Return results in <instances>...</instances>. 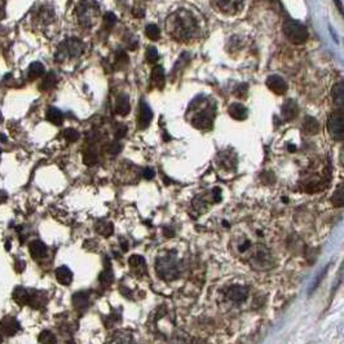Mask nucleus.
<instances>
[{"mask_svg": "<svg viewBox=\"0 0 344 344\" xmlns=\"http://www.w3.org/2000/svg\"><path fill=\"white\" fill-rule=\"evenodd\" d=\"M167 29L177 40H189L197 30V21L185 9H180L167 19Z\"/></svg>", "mask_w": 344, "mask_h": 344, "instance_id": "obj_1", "label": "nucleus"}, {"mask_svg": "<svg viewBox=\"0 0 344 344\" xmlns=\"http://www.w3.org/2000/svg\"><path fill=\"white\" fill-rule=\"evenodd\" d=\"M155 270L163 281L177 280L181 273L180 262L175 258V255H166L158 258L155 263Z\"/></svg>", "mask_w": 344, "mask_h": 344, "instance_id": "obj_2", "label": "nucleus"}, {"mask_svg": "<svg viewBox=\"0 0 344 344\" xmlns=\"http://www.w3.org/2000/svg\"><path fill=\"white\" fill-rule=\"evenodd\" d=\"M250 263L255 269H269L273 267V258L270 251L264 245H255L251 250Z\"/></svg>", "mask_w": 344, "mask_h": 344, "instance_id": "obj_3", "label": "nucleus"}, {"mask_svg": "<svg viewBox=\"0 0 344 344\" xmlns=\"http://www.w3.org/2000/svg\"><path fill=\"white\" fill-rule=\"evenodd\" d=\"M83 49H84V45L79 39H68L64 43H61L55 58L58 62H62L69 58H75L82 55Z\"/></svg>", "mask_w": 344, "mask_h": 344, "instance_id": "obj_4", "label": "nucleus"}, {"mask_svg": "<svg viewBox=\"0 0 344 344\" xmlns=\"http://www.w3.org/2000/svg\"><path fill=\"white\" fill-rule=\"evenodd\" d=\"M78 19L83 27H91L95 23V19L98 16V7L96 5L94 0H83L79 4L78 9Z\"/></svg>", "mask_w": 344, "mask_h": 344, "instance_id": "obj_5", "label": "nucleus"}, {"mask_svg": "<svg viewBox=\"0 0 344 344\" xmlns=\"http://www.w3.org/2000/svg\"><path fill=\"white\" fill-rule=\"evenodd\" d=\"M284 33L287 39L294 44H303L308 39L307 29L298 21L287 19L284 25Z\"/></svg>", "mask_w": 344, "mask_h": 344, "instance_id": "obj_6", "label": "nucleus"}, {"mask_svg": "<svg viewBox=\"0 0 344 344\" xmlns=\"http://www.w3.org/2000/svg\"><path fill=\"white\" fill-rule=\"evenodd\" d=\"M327 130H329L330 136L334 140L342 141L344 136V115L343 110H338V112L333 113L330 115L329 120H327Z\"/></svg>", "mask_w": 344, "mask_h": 344, "instance_id": "obj_7", "label": "nucleus"}, {"mask_svg": "<svg viewBox=\"0 0 344 344\" xmlns=\"http://www.w3.org/2000/svg\"><path fill=\"white\" fill-rule=\"evenodd\" d=\"M212 120H213V113L212 110H203L199 114L191 119V123L194 126L195 128L198 130H209V128L212 127Z\"/></svg>", "mask_w": 344, "mask_h": 344, "instance_id": "obj_8", "label": "nucleus"}, {"mask_svg": "<svg viewBox=\"0 0 344 344\" xmlns=\"http://www.w3.org/2000/svg\"><path fill=\"white\" fill-rule=\"evenodd\" d=\"M19 329H21V325H19V322L15 317L7 316V317H4L0 321V331L8 335V337L16 335L19 331Z\"/></svg>", "mask_w": 344, "mask_h": 344, "instance_id": "obj_9", "label": "nucleus"}, {"mask_svg": "<svg viewBox=\"0 0 344 344\" xmlns=\"http://www.w3.org/2000/svg\"><path fill=\"white\" fill-rule=\"evenodd\" d=\"M227 298L233 303H243L248 298V290L245 286L241 285H234L228 288L227 291Z\"/></svg>", "mask_w": 344, "mask_h": 344, "instance_id": "obj_10", "label": "nucleus"}, {"mask_svg": "<svg viewBox=\"0 0 344 344\" xmlns=\"http://www.w3.org/2000/svg\"><path fill=\"white\" fill-rule=\"evenodd\" d=\"M267 87L276 95H284L287 91V84L280 75H270L267 79Z\"/></svg>", "mask_w": 344, "mask_h": 344, "instance_id": "obj_11", "label": "nucleus"}, {"mask_svg": "<svg viewBox=\"0 0 344 344\" xmlns=\"http://www.w3.org/2000/svg\"><path fill=\"white\" fill-rule=\"evenodd\" d=\"M152 119H153L152 109L149 108V105L146 104L145 101H141L140 102V113H138V128L140 130H145L146 127H149Z\"/></svg>", "mask_w": 344, "mask_h": 344, "instance_id": "obj_12", "label": "nucleus"}, {"mask_svg": "<svg viewBox=\"0 0 344 344\" xmlns=\"http://www.w3.org/2000/svg\"><path fill=\"white\" fill-rule=\"evenodd\" d=\"M29 251H30V255L34 259H41L44 258L45 254H47V246L40 240H34L31 241L30 245H29Z\"/></svg>", "mask_w": 344, "mask_h": 344, "instance_id": "obj_13", "label": "nucleus"}, {"mask_svg": "<svg viewBox=\"0 0 344 344\" xmlns=\"http://www.w3.org/2000/svg\"><path fill=\"white\" fill-rule=\"evenodd\" d=\"M298 115V105L292 100H287L282 106V118L286 122H290Z\"/></svg>", "mask_w": 344, "mask_h": 344, "instance_id": "obj_14", "label": "nucleus"}, {"mask_svg": "<svg viewBox=\"0 0 344 344\" xmlns=\"http://www.w3.org/2000/svg\"><path fill=\"white\" fill-rule=\"evenodd\" d=\"M229 115L236 120H245L247 118V109L240 102H234L229 106Z\"/></svg>", "mask_w": 344, "mask_h": 344, "instance_id": "obj_15", "label": "nucleus"}, {"mask_svg": "<svg viewBox=\"0 0 344 344\" xmlns=\"http://www.w3.org/2000/svg\"><path fill=\"white\" fill-rule=\"evenodd\" d=\"M12 296H13V300L16 303L19 304V306H23V304H27L30 302V291L25 287H21V286H17L13 290Z\"/></svg>", "mask_w": 344, "mask_h": 344, "instance_id": "obj_16", "label": "nucleus"}, {"mask_svg": "<svg viewBox=\"0 0 344 344\" xmlns=\"http://www.w3.org/2000/svg\"><path fill=\"white\" fill-rule=\"evenodd\" d=\"M90 303V294L87 291H79L73 295V304L76 309H86Z\"/></svg>", "mask_w": 344, "mask_h": 344, "instance_id": "obj_17", "label": "nucleus"}, {"mask_svg": "<svg viewBox=\"0 0 344 344\" xmlns=\"http://www.w3.org/2000/svg\"><path fill=\"white\" fill-rule=\"evenodd\" d=\"M56 278L61 285L69 286L73 282V272L69 269L68 267H60L56 269Z\"/></svg>", "mask_w": 344, "mask_h": 344, "instance_id": "obj_18", "label": "nucleus"}, {"mask_svg": "<svg viewBox=\"0 0 344 344\" xmlns=\"http://www.w3.org/2000/svg\"><path fill=\"white\" fill-rule=\"evenodd\" d=\"M165 70L162 66H155L152 71V83L154 87H157L159 90H162L165 87Z\"/></svg>", "mask_w": 344, "mask_h": 344, "instance_id": "obj_19", "label": "nucleus"}, {"mask_svg": "<svg viewBox=\"0 0 344 344\" xmlns=\"http://www.w3.org/2000/svg\"><path fill=\"white\" fill-rule=\"evenodd\" d=\"M333 100L334 104L337 105L338 108L343 110L344 105V84L343 82H338L333 88Z\"/></svg>", "mask_w": 344, "mask_h": 344, "instance_id": "obj_20", "label": "nucleus"}, {"mask_svg": "<svg viewBox=\"0 0 344 344\" xmlns=\"http://www.w3.org/2000/svg\"><path fill=\"white\" fill-rule=\"evenodd\" d=\"M130 98L126 95H120L119 97L116 98V105H115V110L119 115H127L130 113Z\"/></svg>", "mask_w": 344, "mask_h": 344, "instance_id": "obj_21", "label": "nucleus"}, {"mask_svg": "<svg viewBox=\"0 0 344 344\" xmlns=\"http://www.w3.org/2000/svg\"><path fill=\"white\" fill-rule=\"evenodd\" d=\"M57 84V76L53 71H49L47 74L44 75V78L41 80L40 83V91H51L53 90Z\"/></svg>", "mask_w": 344, "mask_h": 344, "instance_id": "obj_22", "label": "nucleus"}, {"mask_svg": "<svg viewBox=\"0 0 344 344\" xmlns=\"http://www.w3.org/2000/svg\"><path fill=\"white\" fill-rule=\"evenodd\" d=\"M303 131L307 135H316L320 131V124H318V122L314 119L313 116H306L303 124Z\"/></svg>", "mask_w": 344, "mask_h": 344, "instance_id": "obj_23", "label": "nucleus"}, {"mask_svg": "<svg viewBox=\"0 0 344 344\" xmlns=\"http://www.w3.org/2000/svg\"><path fill=\"white\" fill-rule=\"evenodd\" d=\"M41 75H44V66L40 62H33L27 69V76L30 80L39 79Z\"/></svg>", "mask_w": 344, "mask_h": 344, "instance_id": "obj_24", "label": "nucleus"}, {"mask_svg": "<svg viewBox=\"0 0 344 344\" xmlns=\"http://www.w3.org/2000/svg\"><path fill=\"white\" fill-rule=\"evenodd\" d=\"M47 119L55 126H61L64 122V114L56 108H49L47 112Z\"/></svg>", "mask_w": 344, "mask_h": 344, "instance_id": "obj_25", "label": "nucleus"}, {"mask_svg": "<svg viewBox=\"0 0 344 344\" xmlns=\"http://www.w3.org/2000/svg\"><path fill=\"white\" fill-rule=\"evenodd\" d=\"M128 263H130V266H131L137 273L138 272L145 273L146 266H145V260H144L142 256H140V255H132L131 258L128 259Z\"/></svg>", "mask_w": 344, "mask_h": 344, "instance_id": "obj_26", "label": "nucleus"}, {"mask_svg": "<svg viewBox=\"0 0 344 344\" xmlns=\"http://www.w3.org/2000/svg\"><path fill=\"white\" fill-rule=\"evenodd\" d=\"M96 230H97L101 236L109 237L112 236L113 232H114V227H113V224L110 221L100 220L97 224H96Z\"/></svg>", "mask_w": 344, "mask_h": 344, "instance_id": "obj_27", "label": "nucleus"}, {"mask_svg": "<svg viewBox=\"0 0 344 344\" xmlns=\"http://www.w3.org/2000/svg\"><path fill=\"white\" fill-rule=\"evenodd\" d=\"M98 157H97V152L94 149V148H90L84 152V155H83V162L86 163L87 166H94L96 165Z\"/></svg>", "mask_w": 344, "mask_h": 344, "instance_id": "obj_28", "label": "nucleus"}, {"mask_svg": "<svg viewBox=\"0 0 344 344\" xmlns=\"http://www.w3.org/2000/svg\"><path fill=\"white\" fill-rule=\"evenodd\" d=\"M145 35L149 38L150 40H158L159 37H161V31H159V27L154 23H150L148 26L145 27Z\"/></svg>", "mask_w": 344, "mask_h": 344, "instance_id": "obj_29", "label": "nucleus"}, {"mask_svg": "<svg viewBox=\"0 0 344 344\" xmlns=\"http://www.w3.org/2000/svg\"><path fill=\"white\" fill-rule=\"evenodd\" d=\"M39 342H40V344H56L57 339L56 335L52 331L44 330V331H41L39 334Z\"/></svg>", "mask_w": 344, "mask_h": 344, "instance_id": "obj_30", "label": "nucleus"}, {"mask_svg": "<svg viewBox=\"0 0 344 344\" xmlns=\"http://www.w3.org/2000/svg\"><path fill=\"white\" fill-rule=\"evenodd\" d=\"M213 3L223 11H232V8L236 9L237 5H238L237 0H213Z\"/></svg>", "mask_w": 344, "mask_h": 344, "instance_id": "obj_31", "label": "nucleus"}, {"mask_svg": "<svg viewBox=\"0 0 344 344\" xmlns=\"http://www.w3.org/2000/svg\"><path fill=\"white\" fill-rule=\"evenodd\" d=\"M114 344H135L130 333H116L114 337Z\"/></svg>", "mask_w": 344, "mask_h": 344, "instance_id": "obj_32", "label": "nucleus"}, {"mask_svg": "<svg viewBox=\"0 0 344 344\" xmlns=\"http://www.w3.org/2000/svg\"><path fill=\"white\" fill-rule=\"evenodd\" d=\"M333 203L335 205V207H342L344 205V191H343V184H341L338 189L335 191L333 195Z\"/></svg>", "mask_w": 344, "mask_h": 344, "instance_id": "obj_33", "label": "nucleus"}, {"mask_svg": "<svg viewBox=\"0 0 344 344\" xmlns=\"http://www.w3.org/2000/svg\"><path fill=\"white\" fill-rule=\"evenodd\" d=\"M109 268H106V269H104V272H102L101 274H100V282H101L102 285H110L113 282V280H114V274H113V270H112V267H110V264H108Z\"/></svg>", "mask_w": 344, "mask_h": 344, "instance_id": "obj_34", "label": "nucleus"}, {"mask_svg": "<svg viewBox=\"0 0 344 344\" xmlns=\"http://www.w3.org/2000/svg\"><path fill=\"white\" fill-rule=\"evenodd\" d=\"M79 132L74 128H66L64 131V137L66 138V141L69 142H75L79 138Z\"/></svg>", "mask_w": 344, "mask_h": 344, "instance_id": "obj_35", "label": "nucleus"}, {"mask_svg": "<svg viewBox=\"0 0 344 344\" xmlns=\"http://www.w3.org/2000/svg\"><path fill=\"white\" fill-rule=\"evenodd\" d=\"M158 57H159V55H158L157 49L154 47H148V49H146V60H148V62L155 64L158 61Z\"/></svg>", "mask_w": 344, "mask_h": 344, "instance_id": "obj_36", "label": "nucleus"}, {"mask_svg": "<svg viewBox=\"0 0 344 344\" xmlns=\"http://www.w3.org/2000/svg\"><path fill=\"white\" fill-rule=\"evenodd\" d=\"M115 22H116V17L113 13H106V15L104 16V23H105V26L108 27V29H112L114 25H115Z\"/></svg>", "mask_w": 344, "mask_h": 344, "instance_id": "obj_37", "label": "nucleus"}, {"mask_svg": "<svg viewBox=\"0 0 344 344\" xmlns=\"http://www.w3.org/2000/svg\"><path fill=\"white\" fill-rule=\"evenodd\" d=\"M221 165L224 167H228V169H232V165H236V158H233L232 155L229 154L228 157H225V154H221Z\"/></svg>", "mask_w": 344, "mask_h": 344, "instance_id": "obj_38", "label": "nucleus"}, {"mask_svg": "<svg viewBox=\"0 0 344 344\" xmlns=\"http://www.w3.org/2000/svg\"><path fill=\"white\" fill-rule=\"evenodd\" d=\"M169 344H189V341L184 334H177L169 342Z\"/></svg>", "mask_w": 344, "mask_h": 344, "instance_id": "obj_39", "label": "nucleus"}, {"mask_svg": "<svg viewBox=\"0 0 344 344\" xmlns=\"http://www.w3.org/2000/svg\"><path fill=\"white\" fill-rule=\"evenodd\" d=\"M126 134H127V127H126L124 124H118L115 127V137L122 138L126 136Z\"/></svg>", "mask_w": 344, "mask_h": 344, "instance_id": "obj_40", "label": "nucleus"}, {"mask_svg": "<svg viewBox=\"0 0 344 344\" xmlns=\"http://www.w3.org/2000/svg\"><path fill=\"white\" fill-rule=\"evenodd\" d=\"M120 150H122V145H120L119 142H113L108 148V152L112 155H116L118 153H120Z\"/></svg>", "mask_w": 344, "mask_h": 344, "instance_id": "obj_41", "label": "nucleus"}, {"mask_svg": "<svg viewBox=\"0 0 344 344\" xmlns=\"http://www.w3.org/2000/svg\"><path fill=\"white\" fill-rule=\"evenodd\" d=\"M25 268H26V264H25V262H23V260H16V263H15L16 272L21 273V272H23V270H25Z\"/></svg>", "mask_w": 344, "mask_h": 344, "instance_id": "obj_42", "label": "nucleus"}, {"mask_svg": "<svg viewBox=\"0 0 344 344\" xmlns=\"http://www.w3.org/2000/svg\"><path fill=\"white\" fill-rule=\"evenodd\" d=\"M246 91H247L246 84H241V86L236 90V96H238V97H242V96H245V94H246Z\"/></svg>", "mask_w": 344, "mask_h": 344, "instance_id": "obj_43", "label": "nucleus"}, {"mask_svg": "<svg viewBox=\"0 0 344 344\" xmlns=\"http://www.w3.org/2000/svg\"><path fill=\"white\" fill-rule=\"evenodd\" d=\"M154 175H155V172H154L152 169H145V170H144V177H145V179H148V180L153 179Z\"/></svg>", "mask_w": 344, "mask_h": 344, "instance_id": "obj_44", "label": "nucleus"}, {"mask_svg": "<svg viewBox=\"0 0 344 344\" xmlns=\"http://www.w3.org/2000/svg\"><path fill=\"white\" fill-rule=\"evenodd\" d=\"M212 195H213V199H215V202H219L221 199V191L219 189V188H215L212 191Z\"/></svg>", "mask_w": 344, "mask_h": 344, "instance_id": "obj_45", "label": "nucleus"}, {"mask_svg": "<svg viewBox=\"0 0 344 344\" xmlns=\"http://www.w3.org/2000/svg\"><path fill=\"white\" fill-rule=\"evenodd\" d=\"M325 274H326V269L321 270V274H320V276L317 277V280H316V282H314V284H313V286H312V288H310V291H312V290H313V288H316V287H317L318 285H320V282H321L322 277L325 276Z\"/></svg>", "mask_w": 344, "mask_h": 344, "instance_id": "obj_46", "label": "nucleus"}, {"mask_svg": "<svg viewBox=\"0 0 344 344\" xmlns=\"http://www.w3.org/2000/svg\"><path fill=\"white\" fill-rule=\"evenodd\" d=\"M8 199V194L4 191H0V203H4Z\"/></svg>", "mask_w": 344, "mask_h": 344, "instance_id": "obj_47", "label": "nucleus"}, {"mask_svg": "<svg viewBox=\"0 0 344 344\" xmlns=\"http://www.w3.org/2000/svg\"><path fill=\"white\" fill-rule=\"evenodd\" d=\"M144 15H145V13H144L142 9H138V11L137 9H134V16H135V17H144Z\"/></svg>", "mask_w": 344, "mask_h": 344, "instance_id": "obj_48", "label": "nucleus"}, {"mask_svg": "<svg viewBox=\"0 0 344 344\" xmlns=\"http://www.w3.org/2000/svg\"><path fill=\"white\" fill-rule=\"evenodd\" d=\"M334 1H335V3L338 4V8H339V12H341V13H342V12H343V8H342L341 1H339V0H334Z\"/></svg>", "mask_w": 344, "mask_h": 344, "instance_id": "obj_49", "label": "nucleus"}, {"mask_svg": "<svg viewBox=\"0 0 344 344\" xmlns=\"http://www.w3.org/2000/svg\"><path fill=\"white\" fill-rule=\"evenodd\" d=\"M296 148L294 145H288V152H295Z\"/></svg>", "mask_w": 344, "mask_h": 344, "instance_id": "obj_50", "label": "nucleus"}, {"mask_svg": "<svg viewBox=\"0 0 344 344\" xmlns=\"http://www.w3.org/2000/svg\"><path fill=\"white\" fill-rule=\"evenodd\" d=\"M0 141H7V138L4 135H0Z\"/></svg>", "mask_w": 344, "mask_h": 344, "instance_id": "obj_51", "label": "nucleus"}, {"mask_svg": "<svg viewBox=\"0 0 344 344\" xmlns=\"http://www.w3.org/2000/svg\"><path fill=\"white\" fill-rule=\"evenodd\" d=\"M3 343V337H1V334H0V344Z\"/></svg>", "mask_w": 344, "mask_h": 344, "instance_id": "obj_52", "label": "nucleus"}, {"mask_svg": "<svg viewBox=\"0 0 344 344\" xmlns=\"http://www.w3.org/2000/svg\"><path fill=\"white\" fill-rule=\"evenodd\" d=\"M3 120V116H1V113H0V122Z\"/></svg>", "mask_w": 344, "mask_h": 344, "instance_id": "obj_53", "label": "nucleus"}]
</instances>
